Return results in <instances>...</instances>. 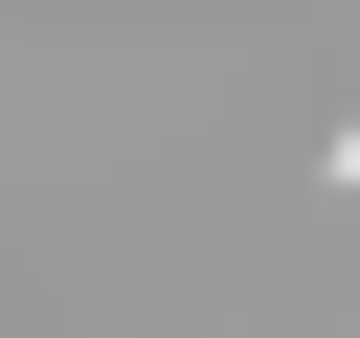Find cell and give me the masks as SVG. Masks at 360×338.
Listing matches in <instances>:
<instances>
[{"instance_id":"obj_1","label":"cell","mask_w":360,"mask_h":338,"mask_svg":"<svg viewBox=\"0 0 360 338\" xmlns=\"http://www.w3.org/2000/svg\"><path fill=\"white\" fill-rule=\"evenodd\" d=\"M315 180H338V203H360V90H338V135H315Z\"/></svg>"}]
</instances>
